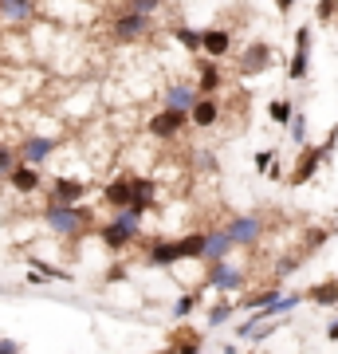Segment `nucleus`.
<instances>
[{"mask_svg":"<svg viewBox=\"0 0 338 354\" xmlns=\"http://www.w3.org/2000/svg\"><path fill=\"white\" fill-rule=\"evenodd\" d=\"M44 228H48L51 236H63V241H71V236H83L91 225H95V213H91L87 205H59V201H48L44 205V213H39Z\"/></svg>","mask_w":338,"mask_h":354,"instance_id":"f257e3e1","label":"nucleus"},{"mask_svg":"<svg viewBox=\"0 0 338 354\" xmlns=\"http://www.w3.org/2000/svg\"><path fill=\"white\" fill-rule=\"evenodd\" d=\"M142 221H146V213H138L134 205H126V209H114V216L99 228V241L106 244L111 252H122V248H130V244L142 236Z\"/></svg>","mask_w":338,"mask_h":354,"instance_id":"f03ea898","label":"nucleus"},{"mask_svg":"<svg viewBox=\"0 0 338 354\" xmlns=\"http://www.w3.org/2000/svg\"><path fill=\"white\" fill-rule=\"evenodd\" d=\"M185 127H193L189 122V111H177V106H162V111H153L150 114V122H146V134L158 142H169L177 138Z\"/></svg>","mask_w":338,"mask_h":354,"instance_id":"7ed1b4c3","label":"nucleus"},{"mask_svg":"<svg viewBox=\"0 0 338 354\" xmlns=\"http://www.w3.org/2000/svg\"><path fill=\"white\" fill-rule=\"evenodd\" d=\"M150 32H153V16L134 12V8L118 12V16H114V24H111V36L118 39V44H134V39L150 36Z\"/></svg>","mask_w":338,"mask_h":354,"instance_id":"20e7f679","label":"nucleus"},{"mask_svg":"<svg viewBox=\"0 0 338 354\" xmlns=\"http://www.w3.org/2000/svg\"><path fill=\"white\" fill-rule=\"evenodd\" d=\"M228 236H232V244L236 248H256V244L263 241V216L260 213H240L228 221Z\"/></svg>","mask_w":338,"mask_h":354,"instance_id":"39448f33","label":"nucleus"},{"mask_svg":"<svg viewBox=\"0 0 338 354\" xmlns=\"http://www.w3.org/2000/svg\"><path fill=\"white\" fill-rule=\"evenodd\" d=\"M16 150H20V162L44 165V162L55 158V150H59V134H24Z\"/></svg>","mask_w":338,"mask_h":354,"instance_id":"423d86ee","label":"nucleus"},{"mask_svg":"<svg viewBox=\"0 0 338 354\" xmlns=\"http://www.w3.org/2000/svg\"><path fill=\"white\" fill-rule=\"evenodd\" d=\"M326 158H330V153H326L323 142H319V146H299V162H295V169L288 174V185H307V181L323 169Z\"/></svg>","mask_w":338,"mask_h":354,"instance_id":"0eeeda50","label":"nucleus"},{"mask_svg":"<svg viewBox=\"0 0 338 354\" xmlns=\"http://www.w3.org/2000/svg\"><path fill=\"white\" fill-rule=\"evenodd\" d=\"M311 75V24L295 28V51H291V64H288V79L291 83H303Z\"/></svg>","mask_w":338,"mask_h":354,"instance_id":"6e6552de","label":"nucleus"},{"mask_svg":"<svg viewBox=\"0 0 338 354\" xmlns=\"http://www.w3.org/2000/svg\"><path fill=\"white\" fill-rule=\"evenodd\" d=\"M185 244H181V236H162V241H153L150 248H146V264L150 268H173V264H185Z\"/></svg>","mask_w":338,"mask_h":354,"instance_id":"1a4fd4ad","label":"nucleus"},{"mask_svg":"<svg viewBox=\"0 0 338 354\" xmlns=\"http://www.w3.org/2000/svg\"><path fill=\"white\" fill-rule=\"evenodd\" d=\"M209 272H205V283L209 288H216V291H240L244 288V268H236V264H228V256L225 260H209Z\"/></svg>","mask_w":338,"mask_h":354,"instance_id":"9d476101","label":"nucleus"},{"mask_svg":"<svg viewBox=\"0 0 338 354\" xmlns=\"http://www.w3.org/2000/svg\"><path fill=\"white\" fill-rule=\"evenodd\" d=\"M272 59H276V51H272V44H263V39H252L248 48L240 51V75L252 79V75H263L267 67H272Z\"/></svg>","mask_w":338,"mask_h":354,"instance_id":"9b49d317","label":"nucleus"},{"mask_svg":"<svg viewBox=\"0 0 338 354\" xmlns=\"http://www.w3.org/2000/svg\"><path fill=\"white\" fill-rule=\"evenodd\" d=\"M87 181L83 177H71V174H55V181H51L48 189V201H59V205H79L83 197H87Z\"/></svg>","mask_w":338,"mask_h":354,"instance_id":"f8f14e48","label":"nucleus"},{"mask_svg":"<svg viewBox=\"0 0 338 354\" xmlns=\"http://www.w3.org/2000/svg\"><path fill=\"white\" fill-rule=\"evenodd\" d=\"M225 67H220V59H213V55H200L197 64V91L200 95H220L225 91Z\"/></svg>","mask_w":338,"mask_h":354,"instance_id":"ddd939ff","label":"nucleus"},{"mask_svg":"<svg viewBox=\"0 0 338 354\" xmlns=\"http://www.w3.org/2000/svg\"><path fill=\"white\" fill-rule=\"evenodd\" d=\"M130 201H134V177L130 174H114L111 181L102 185V205L114 213V209H126Z\"/></svg>","mask_w":338,"mask_h":354,"instance_id":"4468645a","label":"nucleus"},{"mask_svg":"<svg viewBox=\"0 0 338 354\" xmlns=\"http://www.w3.org/2000/svg\"><path fill=\"white\" fill-rule=\"evenodd\" d=\"M8 185H12L20 197H32V193L44 185V174H39V165H32V162H16L12 174H8Z\"/></svg>","mask_w":338,"mask_h":354,"instance_id":"2eb2a0df","label":"nucleus"},{"mask_svg":"<svg viewBox=\"0 0 338 354\" xmlns=\"http://www.w3.org/2000/svg\"><path fill=\"white\" fill-rule=\"evenodd\" d=\"M36 12H39L36 0H0V20L12 28H28L36 20Z\"/></svg>","mask_w":338,"mask_h":354,"instance_id":"dca6fc26","label":"nucleus"},{"mask_svg":"<svg viewBox=\"0 0 338 354\" xmlns=\"http://www.w3.org/2000/svg\"><path fill=\"white\" fill-rule=\"evenodd\" d=\"M200 55L228 59V55H232V32H228V28H205V32H200Z\"/></svg>","mask_w":338,"mask_h":354,"instance_id":"f3484780","label":"nucleus"},{"mask_svg":"<svg viewBox=\"0 0 338 354\" xmlns=\"http://www.w3.org/2000/svg\"><path fill=\"white\" fill-rule=\"evenodd\" d=\"M189 122L197 130H213L216 122H220V99H216V95H200V99L193 102V111H189Z\"/></svg>","mask_w":338,"mask_h":354,"instance_id":"a211bd4d","label":"nucleus"},{"mask_svg":"<svg viewBox=\"0 0 338 354\" xmlns=\"http://www.w3.org/2000/svg\"><path fill=\"white\" fill-rule=\"evenodd\" d=\"M200 99L197 83H185V79H177V83H169L162 95V106H177V111H193V102Z\"/></svg>","mask_w":338,"mask_h":354,"instance_id":"6ab92c4d","label":"nucleus"},{"mask_svg":"<svg viewBox=\"0 0 338 354\" xmlns=\"http://www.w3.org/2000/svg\"><path fill=\"white\" fill-rule=\"evenodd\" d=\"M236 244L228 236V228H209L205 232V256H200V264H209V260H225Z\"/></svg>","mask_w":338,"mask_h":354,"instance_id":"aec40b11","label":"nucleus"},{"mask_svg":"<svg viewBox=\"0 0 338 354\" xmlns=\"http://www.w3.org/2000/svg\"><path fill=\"white\" fill-rule=\"evenodd\" d=\"M303 295H307V304H314V307H338V276L311 283Z\"/></svg>","mask_w":338,"mask_h":354,"instance_id":"412c9836","label":"nucleus"},{"mask_svg":"<svg viewBox=\"0 0 338 354\" xmlns=\"http://www.w3.org/2000/svg\"><path fill=\"white\" fill-rule=\"evenodd\" d=\"M134 209L138 213H153L158 209V181L153 177H134Z\"/></svg>","mask_w":338,"mask_h":354,"instance_id":"4be33fe9","label":"nucleus"},{"mask_svg":"<svg viewBox=\"0 0 338 354\" xmlns=\"http://www.w3.org/2000/svg\"><path fill=\"white\" fill-rule=\"evenodd\" d=\"M279 295H283V291H279V283H272V288H260V291H252V295H244V299L236 304V311H260V307L276 304Z\"/></svg>","mask_w":338,"mask_h":354,"instance_id":"5701e85b","label":"nucleus"},{"mask_svg":"<svg viewBox=\"0 0 338 354\" xmlns=\"http://www.w3.org/2000/svg\"><path fill=\"white\" fill-rule=\"evenodd\" d=\"M173 44H177V48H185L189 55H200V32H197V28L177 24L173 28Z\"/></svg>","mask_w":338,"mask_h":354,"instance_id":"b1692460","label":"nucleus"},{"mask_svg":"<svg viewBox=\"0 0 338 354\" xmlns=\"http://www.w3.org/2000/svg\"><path fill=\"white\" fill-rule=\"evenodd\" d=\"M291 114H295V102H291V99H283V95L267 102V118H272L276 127H288V122H291Z\"/></svg>","mask_w":338,"mask_h":354,"instance_id":"393cba45","label":"nucleus"},{"mask_svg":"<svg viewBox=\"0 0 338 354\" xmlns=\"http://www.w3.org/2000/svg\"><path fill=\"white\" fill-rule=\"evenodd\" d=\"M197 307H200V291H185V295H177L173 299V319L181 323V319H189Z\"/></svg>","mask_w":338,"mask_h":354,"instance_id":"a878e982","label":"nucleus"},{"mask_svg":"<svg viewBox=\"0 0 338 354\" xmlns=\"http://www.w3.org/2000/svg\"><path fill=\"white\" fill-rule=\"evenodd\" d=\"M232 315H236V304L232 299H220V304L209 307V327H225Z\"/></svg>","mask_w":338,"mask_h":354,"instance_id":"bb28decb","label":"nucleus"},{"mask_svg":"<svg viewBox=\"0 0 338 354\" xmlns=\"http://www.w3.org/2000/svg\"><path fill=\"white\" fill-rule=\"evenodd\" d=\"M288 134L295 146H307V114L295 106V114H291V122H288Z\"/></svg>","mask_w":338,"mask_h":354,"instance_id":"cd10ccee","label":"nucleus"},{"mask_svg":"<svg viewBox=\"0 0 338 354\" xmlns=\"http://www.w3.org/2000/svg\"><path fill=\"white\" fill-rule=\"evenodd\" d=\"M28 264L36 268L44 279H71V272H67V268H55V264H48V260H39V256H28Z\"/></svg>","mask_w":338,"mask_h":354,"instance_id":"c85d7f7f","label":"nucleus"},{"mask_svg":"<svg viewBox=\"0 0 338 354\" xmlns=\"http://www.w3.org/2000/svg\"><path fill=\"white\" fill-rule=\"evenodd\" d=\"M314 20H319V24H335L338 20V0H319V4H314Z\"/></svg>","mask_w":338,"mask_h":354,"instance_id":"c756f323","label":"nucleus"},{"mask_svg":"<svg viewBox=\"0 0 338 354\" xmlns=\"http://www.w3.org/2000/svg\"><path fill=\"white\" fill-rule=\"evenodd\" d=\"M20 162V150H12L8 142H0V177H8L12 174V165Z\"/></svg>","mask_w":338,"mask_h":354,"instance_id":"7c9ffc66","label":"nucleus"},{"mask_svg":"<svg viewBox=\"0 0 338 354\" xmlns=\"http://www.w3.org/2000/svg\"><path fill=\"white\" fill-rule=\"evenodd\" d=\"M291 272H299V256H283V260H279L276 264V283L279 279H288Z\"/></svg>","mask_w":338,"mask_h":354,"instance_id":"2f4dec72","label":"nucleus"},{"mask_svg":"<svg viewBox=\"0 0 338 354\" xmlns=\"http://www.w3.org/2000/svg\"><path fill=\"white\" fill-rule=\"evenodd\" d=\"M330 241V228H311V236H307V244H303V252H314L319 244Z\"/></svg>","mask_w":338,"mask_h":354,"instance_id":"473e14b6","label":"nucleus"},{"mask_svg":"<svg viewBox=\"0 0 338 354\" xmlns=\"http://www.w3.org/2000/svg\"><path fill=\"white\" fill-rule=\"evenodd\" d=\"M165 0H126V8H134V12H146V16H153L158 8H162Z\"/></svg>","mask_w":338,"mask_h":354,"instance_id":"72a5a7b5","label":"nucleus"},{"mask_svg":"<svg viewBox=\"0 0 338 354\" xmlns=\"http://www.w3.org/2000/svg\"><path fill=\"white\" fill-rule=\"evenodd\" d=\"M272 165H276V150H260L256 153V169H260V174H267Z\"/></svg>","mask_w":338,"mask_h":354,"instance_id":"f704fd0d","label":"nucleus"},{"mask_svg":"<svg viewBox=\"0 0 338 354\" xmlns=\"http://www.w3.org/2000/svg\"><path fill=\"white\" fill-rule=\"evenodd\" d=\"M197 169H205V174H209V169H216V158L209 150H200L197 153Z\"/></svg>","mask_w":338,"mask_h":354,"instance_id":"c9c22d12","label":"nucleus"},{"mask_svg":"<svg viewBox=\"0 0 338 354\" xmlns=\"http://www.w3.org/2000/svg\"><path fill=\"white\" fill-rule=\"evenodd\" d=\"M173 351H200V339H177Z\"/></svg>","mask_w":338,"mask_h":354,"instance_id":"e433bc0d","label":"nucleus"},{"mask_svg":"<svg viewBox=\"0 0 338 354\" xmlns=\"http://www.w3.org/2000/svg\"><path fill=\"white\" fill-rule=\"evenodd\" d=\"M20 351V342L16 339H0V354H16Z\"/></svg>","mask_w":338,"mask_h":354,"instance_id":"4c0bfd02","label":"nucleus"},{"mask_svg":"<svg viewBox=\"0 0 338 354\" xmlns=\"http://www.w3.org/2000/svg\"><path fill=\"white\" fill-rule=\"evenodd\" d=\"M326 339L338 342V319H330V327H326Z\"/></svg>","mask_w":338,"mask_h":354,"instance_id":"58836bf2","label":"nucleus"},{"mask_svg":"<svg viewBox=\"0 0 338 354\" xmlns=\"http://www.w3.org/2000/svg\"><path fill=\"white\" fill-rule=\"evenodd\" d=\"M276 8H279V12H291V8H295V0H276Z\"/></svg>","mask_w":338,"mask_h":354,"instance_id":"ea45409f","label":"nucleus"}]
</instances>
